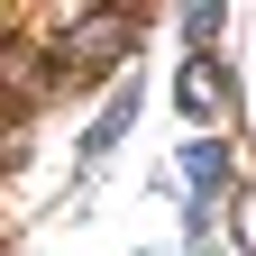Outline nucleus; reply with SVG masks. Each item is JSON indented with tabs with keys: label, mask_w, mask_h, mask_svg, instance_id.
Returning a JSON list of instances; mask_svg holds the SVG:
<instances>
[{
	"label": "nucleus",
	"mask_w": 256,
	"mask_h": 256,
	"mask_svg": "<svg viewBox=\"0 0 256 256\" xmlns=\"http://www.w3.org/2000/svg\"><path fill=\"white\" fill-rule=\"evenodd\" d=\"M183 110H202V119H210V110H229V74H220L210 55H192V64H183Z\"/></svg>",
	"instance_id": "1"
},
{
	"label": "nucleus",
	"mask_w": 256,
	"mask_h": 256,
	"mask_svg": "<svg viewBox=\"0 0 256 256\" xmlns=\"http://www.w3.org/2000/svg\"><path fill=\"white\" fill-rule=\"evenodd\" d=\"M183 183H192V202L210 210V202H220V183H229V156H220V146H192V156H183Z\"/></svg>",
	"instance_id": "2"
}]
</instances>
